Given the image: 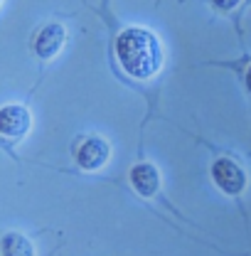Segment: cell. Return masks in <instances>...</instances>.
Listing matches in <instances>:
<instances>
[{"label":"cell","instance_id":"7","mask_svg":"<svg viewBox=\"0 0 251 256\" xmlns=\"http://www.w3.org/2000/svg\"><path fill=\"white\" fill-rule=\"evenodd\" d=\"M0 252H2V256H34V246L25 234L8 232L0 239Z\"/></svg>","mask_w":251,"mask_h":256},{"label":"cell","instance_id":"1","mask_svg":"<svg viewBox=\"0 0 251 256\" xmlns=\"http://www.w3.org/2000/svg\"><path fill=\"white\" fill-rule=\"evenodd\" d=\"M116 54L126 72L136 79H150L162 64V50L153 32L128 28L116 40Z\"/></svg>","mask_w":251,"mask_h":256},{"label":"cell","instance_id":"5","mask_svg":"<svg viewBox=\"0 0 251 256\" xmlns=\"http://www.w3.org/2000/svg\"><path fill=\"white\" fill-rule=\"evenodd\" d=\"M64 40H66V32H64L62 25H47V28H42L40 34H37V40H34V52H37V57L52 60V57L62 50Z\"/></svg>","mask_w":251,"mask_h":256},{"label":"cell","instance_id":"8","mask_svg":"<svg viewBox=\"0 0 251 256\" xmlns=\"http://www.w3.org/2000/svg\"><path fill=\"white\" fill-rule=\"evenodd\" d=\"M239 2H242V0H212V5H214L217 10H234Z\"/></svg>","mask_w":251,"mask_h":256},{"label":"cell","instance_id":"3","mask_svg":"<svg viewBox=\"0 0 251 256\" xmlns=\"http://www.w3.org/2000/svg\"><path fill=\"white\" fill-rule=\"evenodd\" d=\"M212 178H214L217 188L226 194H239L246 188V172L229 158H220L212 165Z\"/></svg>","mask_w":251,"mask_h":256},{"label":"cell","instance_id":"2","mask_svg":"<svg viewBox=\"0 0 251 256\" xmlns=\"http://www.w3.org/2000/svg\"><path fill=\"white\" fill-rule=\"evenodd\" d=\"M32 126V116L25 106L10 104L0 108V136L8 140H20Z\"/></svg>","mask_w":251,"mask_h":256},{"label":"cell","instance_id":"6","mask_svg":"<svg viewBox=\"0 0 251 256\" xmlns=\"http://www.w3.org/2000/svg\"><path fill=\"white\" fill-rule=\"evenodd\" d=\"M130 182H133L136 192H140L143 197H153L158 192V188H160V172L153 165H148V162L136 165L130 170Z\"/></svg>","mask_w":251,"mask_h":256},{"label":"cell","instance_id":"4","mask_svg":"<svg viewBox=\"0 0 251 256\" xmlns=\"http://www.w3.org/2000/svg\"><path fill=\"white\" fill-rule=\"evenodd\" d=\"M111 156V148L104 138H86L79 148H76V162L84 170H98L106 165V160Z\"/></svg>","mask_w":251,"mask_h":256},{"label":"cell","instance_id":"9","mask_svg":"<svg viewBox=\"0 0 251 256\" xmlns=\"http://www.w3.org/2000/svg\"><path fill=\"white\" fill-rule=\"evenodd\" d=\"M246 89L251 92V66H249V72H246Z\"/></svg>","mask_w":251,"mask_h":256}]
</instances>
